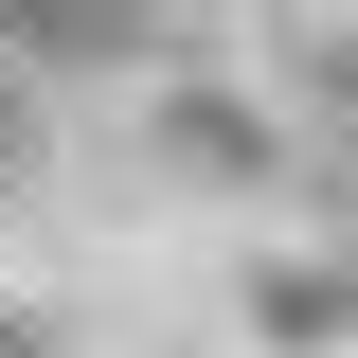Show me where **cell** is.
Returning <instances> with one entry per match:
<instances>
[{"label": "cell", "mask_w": 358, "mask_h": 358, "mask_svg": "<svg viewBox=\"0 0 358 358\" xmlns=\"http://www.w3.org/2000/svg\"><path fill=\"white\" fill-rule=\"evenodd\" d=\"M0 358H72V341H54V322H36V305H0Z\"/></svg>", "instance_id": "obj_1"}]
</instances>
